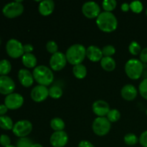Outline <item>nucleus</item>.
Returning <instances> with one entry per match:
<instances>
[{"mask_svg": "<svg viewBox=\"0 0 147 147\" xmlns=\"http://www.w3.org/2000/svg\"><path fill=\"white\" fill-rule=\"evenodd\" d=\"M0 144L4 147H7L11 145V139L9 136L6 134H2L0 136Z\"/></svg>", "mask_w": 147, "mask_h": 147, "instance_id": "obj_36", "label": "nucleus"}, {"mask_svg": "<svg viewBox=\"0 0 147 147\" xmlns=\"http://www.w3.org/2000/svg\"><path fill=\"white\" fill-rule=\"evenodd\" d=\"M101 50L103 57H112L116 53V48L111 45L104 46Z\"/></svg>", "mask_w": 147, "mask_h": 147, "instance_id": "obj_32", "label": "nucleus"}, {"mask_svg": "<svg viewBox=\"0 0 147 147\" xmlns=\"http://www.w3.org/2000/svg\"><path fill=\"white\" fill-rule=\"evenodd\" d=\"M111 129V123L106 117H97L92 124V129L96 135L98 136H106Z\"/></svg>", "mask_w": 147, "mask_h": 147, "instance_id": "obj_5", "label": "nucleus"}, {"mask_svg": "<svg viewBox=\"0 0 147 147\" xmlns=\"http://www.w3.org/2000/svg\"><path fill=\"white\" fill-rule=\"evenodd\" d=\"M86 57L91 62H99L103 57L101 49L96 45H90L86 48Z\"/></svg>", "mask_w": 147, "mask_h": 147, "instance_id": "obj_18", "label": "nucleus"}, {"mask_svg": "<svg viewBox=\"0 0 147 147\" xmlns=\"http://www.w3.org/2000/svg\"><path fill=\"white\" fill-rule=\"evenodd\" d=\"M33 144H34V143L29 138H20L17 140L16 147H32Z\"/></svg>", "mask_w": 147, "mask_h": 147, "instance_id": "obj_31", "label": "nucleus"}, {"mask_svg": "<svg viewBox=\"0 0 147 147\" xmlns=\"http://www.w3.org/2000/svg\"><path fill=\"white\" fill-rule=\"evenodd\" d=\"M73 73L78 79H83L87 76V68L83 64L74 65L73 67Z\"/></svg>", "mask_w": 147, "mask_h": 147, "instance_id": "obj_22", "label": "nucleus"}, {"mask_svg": "<svg viewBox=\"0 0 147 147\" xmlns=\"http://www.w3.org/2000/svg\"><path fill=\"white\" fill-rule=\"evenodd\" d=\"M146 17H147V8H146Z\"/></svg>", "mask_w": 147, "mask_h": 147, "instance_id": "obj_45", "label": "nucleus"}, {"mask_svg": "<svg viewBox=\"0 0 147 147\" xmlns=\"http://www.w3.org/2000/svg\"><path fill=\"white\" fill-rule=\"evenodd\" d=\"M8 109L4 104L0 105V116H3L7 113Z\"/></svg>", "mask_w": 147, "mask_h": 147, "instance_id": "obj_41", "label": "nucleus"}, {"mask_svg": "<svg viewBox=\"0 0 147 147\" xmlns=\"http://www.w3.org/2000/svg\"><path fill=\"white\" fill-rule=\"evenodd\" d=\"M0 45H1V39H0Z\"/></svg>", "mask_w": 147, "mask_h": 147, "instance_id": "obj_47", "label": "nucleus"}, {"mask_svg": "<svg viewBox=\"0 0 147 147\" xmlns=\"http://www.w3.org/2000/svg\"><path fill=\"white\" fill-rule=\"evenodd\" d=\"M78 147H95V146L89 141L83 140L79 142Z\"/></svg>", "mask_w": 147, "mask_h": 147, "instance_id": "obj_39", "label": "nucleus"}, {"mask_svg": "<svg viewBox=\"0 0 147 147\" xmlns=\"http://www.w3.org/2000/svg\"><path fill=\"white\" fill-rule=\"evenodd\" d=\"M7 147H16L15 146H13V145H9V146H7Z\"/></svg>", "mask_w": 147, "mask_h": 147, "instance_id": "obj_44", "label": "nucleus"}, {"mask_svg": "<svg viewBox=\"0 0 147 147\" xmlns=\"http://www.w3.org/2000/svg\"><path fill=\"white\" fill-rule=\"evenodd\" d=\"M32 147H43V146L42 145L40 144L36 143V144H33Z\"/></svg>", "mask_w": 147, "mask_h": 147, "instance_id": "obj_43", "label": "nucleus"}, {"mask_svg": "<svg viewBox=\"0 0 147 147\" xmlns=\"http://www.w3.org/2000/svg\"><path fill=\"white\" fill-rule=\"evenodd\" d=\"M13 121L10 117L7 116H0V128L4 130H12Z\"/></svg>", "mask_w": 147, "mask_h": 147, "instance_id": "obj_24", "label": "nucleus"}, {"mask_svg": "<svg viewBox=\"0 0 147 147\" xmlns=\"http://www.w3.org/2000/svg\"><path fill=\"white\" fill-rule=\"evenodd\" d=\"M139 92L142 98L147 100V78L144 79L139 84Z\"/></svg>", "mask_w": 147, "mask_h": 147, "instance_id": "obj_35", "label": "nucleus"}, {"mask_svg": "<svg viewBox=\"0 0 147 147\" xmlns=\"http://www.w3.org/2000/svg\"><path fill=\"white\" fill-rule=\"evenodd\" d=\"M139 142L142 146L147 147V131L142 132L139 138Z\"/></svg>", "mask_w": 147, "mask_h": 147, "instance_id": "obj_37", "label": "nucleus"}, {"mask_svg": "<svg viewBox=\"0 0 147 147\" xmlns=\"http://www.w3.org/2000/svg\"><path fill=\"white\" fill-rule=\"evenodd\" d=\"M11 70V65L7 60H2L0 61V76H7Z\"/></svg>", "mask_w": 147, "mask_h": 147, "instance_id": "obj_26", "label": "nucleus"}, {"mask_svg": "<svg viewBox=\"0 0 147 147\" xmlns=\"http://www.w3.org/2000/svg\"><path fill=\"white\" fill-rule=\"evenodd\" d=\"M23 45L16 39H10L6 45V51L10 57L14 59L22 57L24 53Z\"/></svg>", "mask_w": 147, "mask_h": 147, "instance_id": "obj_7", "label": "nucleus"}, {"mask_svg": "<svg viewBox=\"0 0 147 147\" xmlns=\"http://www.w3.org/2000/svg\"><path fill=\"white\" fill-rule=\"evenodd\" d=\"M82 12L88 19H96L101 13L100 7L95 1H87L82 6Z\"/></svg>", "mask_w": 147, "mask_h": 147, "instance_id": "obj_10", "label": "nucleus"}, {"mask_svg": "<svg viewBox=\"0 0 147 147\" xmlns=\"http://www.w3.org/2000/svg\"><path fill=\"white\" fill-rule=\"evenodd\" d=\"M18 79L22 86L25 88L31 87L34 83V77L27 69H20L18 72Z\"/></svg>", "mask_w": 147, "mask_h": 147, "instance_id": "obj_16", "label": "nucleus"}, {"mask_svg": "<svg viewBox=\"0 0 147 147\" xmlns=\"http://www.w3.org/2000/svg\"><path fill=\"white\" fill-rule=\"evenodd\" d=\"M34 80L39 85L48 86L53 83L54 80V74L51 68L45 65H38L34 68L32 72Z\"/></svg>", "mask_w": 147, "mask_h": 147, "instance_id": "obj_3", "label": "nucleus"}, {"mask_svg": "<svg viewBox=\"0 0 147 147\" xmlns=\"http://www.w3.org/2000/svg\"><path fill=\"white\" fill-rule=\"evenodd\" d=\"M139 58H140V61L142 63H147V47H145L141 52L140 55H139Z\"/></svg>", "mask_w": 147, "mask_h": 147, "instance_id": "obj_38", "label": "nucleus"}, {"mask_svg": "<svg viewBox=\"0 0 147 147\" xmlns=\"http://www.w3.org/2000/svg\"><path fill=\"white\" fill-rule=\"evenodd\" d=\"M22 62L27 68H35L37 67V57L32 53H25L23 55Z\"/></svg>", "mask_w": 147, "mask_h": 147, "instance_id": "obj_20", "label": "nucleus"}, {"mask_svg": "<svg viewBox=\"0 0 147 147\" xmlns=\"http://www.w3.org/2000/svg\"><path fill=\"white\" fill-rule=\"evenodd\" d=\"M23 48H24V54H25V53H32V52L34 50V47H33L32 45L31 44L24 45Z\"/></svg>", "mask_w": 147, "mask_h": 147, "instance_id": "obj_40", "label": "nucleus"}, {"mask_svg": "<svg viewBox=\"0 0 147 147\" xmlns=\"http://www.w3.org/2000/svg\"><path fill=\"white\" fill-rule=\"evenodd\" d=\"M96 25L103 32H112L117 29V18L112 12L102 11L96 18Z\"/></svg>", "mask_w": 147, "mask_h": 147, "instance_id": "obj_1", "label": "nucleus"}, {"mask_svg": "<svg viewBox=\"0 0 147 147\" xmlns=\"http://www.w3.org/2000/svg\"><path fill=\"white\" fill-rule=\"evenodd\" d=\"M117 6V1L116 0H104L102 2V7L104 11L112 12Z\"/></svg>", "mask_w": 147, "mask_h": 147, "instance_id": "obj_27", "label": "nucleus"}, {"mask_svg": "<svg viewBox=\"0 0 147 147\" xmlns=\"http://www.w3.org/2000/svg\"><path fill=\"white\" fill-rule=\"evenodd\" d=\"M33 129L32 123L28 120H20L14 124L12 132L19 138L27 137L32 132Z\"/></svg>", "mask_w": 147, "mask_h": 147, "instance_id": "obj_8", "label": "nucleus"}, {"mask_svg": "<svg viewBox=\"0 0 147 147\" xmlns=\"http://www.w3.org/2000/svg\"><path fill=\"white\" fill-rule=\"evenodd\" d=\"M46 50L50 54L53 55L55 54L56 53L58 52V45L57 43L53 40H50V41L47 42L46 44Z\"/></svg>", "mask_w": 147, "mask_h": 147, "instance_id": "obj_34", "label": "nucleus"}, {"mask_svg": "<svg viewBox=\"0 0 147 147\" xmlns=\"http://www.w3.org/2000/svg\"><path fill=\"white\" fill-rule=\"evenodd\" d=\"M68 135L65 131H55L50 138V143L53 147H64L68 142Z\"/></svg>", "mask_w": 147, "mask_h": 147, "instance_id": "obj_13", "label": "nucleus"}, {"mask_svg": "<svg viewBox=\"0 0 147 147\" xmlns=\"http://www.w3.org/2000/svg\"><path fill=\"white\" fill-rule=\"evenodd\" d=\"M15 89V83L7 76H0V93L2 95L11 94Z\"/></svg>", "mask_w": 147, "mask_h": 147, "instance_id": "obj_14", "label": "nucleus"}, {"mask_svg": "<svg viewBox=\"0 0 147 147\" xmlns=\"http://www.w3.org/2000/svg\"><path fill=\"white\" fill-rule=\"evenodd\" d=\"M55 9V2L53 0H43L40 1L38 11L41 15L47 17L50 15Z\"/></svg>", "mask_w": 147, "mask_h": 147, "instance_id": "obj_19", "label": "nucleus"}, {"mask_svg": "<svg viewBox=\"0 0 147 147\" xmlns=\"http://www.w3.org/2000/svg\"><path fill=\"white\" fill-rule=\"evenodd\" d=\"M65 56L67 63L72 65L82 64L86 57V49L83 45L74 44L68 47Z\"/></svg>", "mask_w": 147, "mask_h": 147, "instance_id": "obj_2", "label": "nucleus"}, {"mask_svg": "<svg viewBox=\"0 0 147 147\" xmlns=\"http://www.w3.org/2000/svg\"><path fill=\"white\" fill-rule=\"evenodd\" d=\"M24 103V98L20 93H12L6 96L4 105L10 110H17L21 108Z\"/></svg>", "mask_w": 147, "mask_h": 147, "instance_id": "obj_11", "label": "nucleus"}, {"mask_svg": "<svg viewBox=\"0 0 147 147\" xmlns=\"http://www.w3.org/2000/svg\"><path fill=\"white\" fill-rule=\"evenodd\" d=\"M67 63L65 54L57 52L55 54L52 55L50 59V66L52 70L60 71L66 66Z\"/></svg>", "mask_w": 147, "mask_h": 147, "instance_id": "obj_9", "label": "nucleus"}, {"mask_svg": "<svg viewBox=\"0 0 147 147\" xmlns=\"http://www.w3.org/2000/svg\"><path fill=\"white\" fill-rule=\"evenodd\" d=\"M63 94V89L60 86L54 85L49 88V96H50L52 98L59 99L62 97Z\"/></svg>", "mask_w": 147, "mask_h": 147, "instance_id": "obj_25", "label": "nucleus"}, {"mask_svg": "<svg viewBox=\"0 0 147 147\" xmlns=\"http://www.w3.org/2000/svg\"><path fill=\"white\" fill-rule=\"evenodd\" d=\"M106 118L109 119L111 123L113 122H117L121 118V113L118 109H111L110 111L106 116Z\"/></svg>", "mask_w": 147, "mask_h": 147, "instance_id": "obj_29", "label": "nucleus"}, {"mask_svg": "<svg viewBox=\"0 0 147 147\" xmlns=\"http://www.w3.org/2000/svg\"><path fill=\"white\" fill-rule=\"evenodd\" d=\"M123 141H124V143L128 146H134L139 142V138L134 134L129 133L125 135Z\"/></svg>", "mask_w": 147, "mask_h": 147, "instance_id": "obj_28", "label": "nucleus"}, {"mask_svg": "<svg viewBox=\"0 0 147 147\" xmlns=\"http://www.w3.org/2000/svg\"><path fill=\"white\" fill-rule=\"evenodd\" d=\"M121 95L124 100L131 101L137 97V88L132 84H126L121 88Z\"/></svg>", "mask_w": 147, "mask_h": 147, "instance_id": "obj_17", "label": "nucleus"}, {"mask_svg": "<svg viewBox=\"0 0 147 147\" xmlns=\"http://www.w3.org/2000/svg\"><path fill=\"white\" fill-rule=\"evenodd\" d=\"M50 127L54 131H64L65 127V123L62 119L55 117L50 121Z\"/></svg>", "mask_w": 147, "mask_h": 147, "instance_id": "obj_23", "label": "nucleus"}, {"mask_svg": "<svg viewBox=\"0 0 147 147\" xmlns=\"http://www.w3.org/2000/svg\"><path fill=\"white\" fill-rule=\"evenodd\" d=\"M121 10L123 12H127V11L130 10V4H128V3H123L121 4Z\"/></svg>", "mask_w": 147, "mask_h": 147, "instance_id": "obj_42", "label": "nucleus"}, {"mask_svg": "<svg viewBox=\"0 0 147 147\" xmlns=\"http://www.w3.org/2000/svg\"><path fill=\"white\" fill-rule=\"evenodd\" d=\"M24 11V6L22 4V1H16L8 3L4 7L2 13L6 17L9 19L16 18Z\"/></svg>", "mask_w": 147, "mask_h": 147, "instance_id": "obj_6", "label": "nucleus"}, {"mask_svg": "<svg viewBox=\"0 0 147 147\" xmlns=\"http://www.w3.org/2000/svg\"><path fill=\"white\" fill-rule=\"evenodd\" d=\"M92 110L97 117H106L111 109L107 102L103 100H98L93 103Z\"/></svg>", "mask_w": 147, "mask_h": 147, "instance_id": "obj_15", "label": "nucleus"}, {"mask_svg": "<svg viewBox=\"0 0 147 147\" xmlns=\"http://www.w3.org/2000/svg\"><path fill=\"white\" fill-rule=\"evenodd\" d=\"M125 73L131 80H138L144 72V64L137 59H130L125 65Z\"/></svg>", "mask_w": 147, "mask_h": 147, "instance_id": "obj_4", "label": "nucleus"}, {"mask_svg": "<svg viewBox=\"0 0 147 147\" xmlns=\"http://www.w3.org/2000/svg\"><path fill=\"white\" fill-rule=\"evenodd\" d=\"M144 6L141 1H134L130 4V9L136 14H139L143 11Z\"/></svg>", "mask_w": 147, "mask_h": 147, "instance_id": "obj_33", "label": "nucleus"}, {"mask_svg": "<svg viewBox=\"0 0 147 147\" xmlns=\"http://www.w3.org/2000/svg\"><path fill=\"white\" fill-rule=\"evenodd\" d=\"M142 47L141 45L136 41H133L130 43L129 46V51L132 55L136 56L138 55H140L142 52Z\"/></svg>", "mask_w": 147, "mask_h": 147, "instance_id": "obj_30", "label": "nucleus"}, {"mask_svg": "<svg viewBox=\"0 0 147 147\" xmlns=\"http://www.w3.org/2000/svg\"><path fill=\"white\" fill-rule=\"evenodd\" d=\"M146 116H147V109H146Z\"/></svg>", "mask_w": 147, "mask_h": 147, "instance_id": "obj_46", "label": "nucleus"}, {"mask_svg": "<svg viewBox=\"0 0 147 147\" xmlns=\"http://www.w3.org/2000/svg\"><path fill=\"white\" fill-rule=\"evenodd\" d=\"M102 68L107 72H111L116 69V60L112 57H103L100 61Z\"/></svg>", "mask_w": 147, "mask_h": 147, "instance_id": "obj_21", "label": "nucleus"}, {"mask_svg": "<svg viewBox=\"0 0 147 147\" xmlns=\"http://www.w3.org/2000/svg\"><path fill=\"white\" fill-rule=\"evenodd\" d=\"M30 96L32 100L36 103L44 101L49 96V88L46 86L37 85L32 89Z\"/></svg>", "mask_w": 147, "mask_h": 147, "instance_id": "obj_12", "label": "nucleus"}]
</instances>
